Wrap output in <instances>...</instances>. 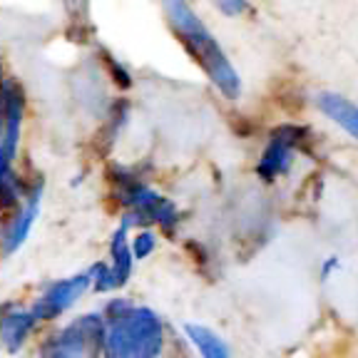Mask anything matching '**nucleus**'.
<instances>
[{"label":"nucleus","instance_id":"nucleus-1","mask_svg":"<svg viewBox=\"0 0 358 358\" xmlns=\"http://www.w3.org/2000/svg\"><path fill=\"white\" fill-rule=\"evenodd\" d=\"M164 15H167L169 25H172L174 35L179 38V43L185 45L187 52L194 57L196 65L207 73V78L219 87L224 97L236 100L241 92L239 75H236L234 65L229 62V57L224 55L222 45L217 43L212 33L207 30V25L196 17V13L192 10L187 3H164Z\"/></svg>","mask_w":358,"mask_h":358},{"label":"nucleus","instance_id":"nucleus-2","mask_svg":"<svg viewBox=\"0 0 358 358\" xmlns=\"http://www.w3.org/2000/svg\"><path fill=\"white\" fill-rule=\"evenodd\" d=\"M107 321L102 346L105 358H157L162 353L164 331L155 311L129 306Z\"/></svg>","mask_w":358,"mask_h":358},{"label":"nucleus","instance_id":"nucleus-3","mask_svg":"<svg viewBox=\"0 0 358 358\" xmlns=\"http://www.w3.org/2000/svg\"><path fill=\"white\" fill-rule=\"evenodd\" d=\"M105 319L97 313H85L70 326L52 334L40 348V358H85L97 356L105 346Z\"/></svg>","mask_w":358,"mask_h":358},{"label":"nucleus","instance_id":"nucleus-4","mask_svg":"<svg viewBox=\"0 0 358 358\" xmlns=\"http://www.w3.org/2000/svg\"><path fill=\"white\" fill-rule=\"evenodd\" d=\"M115 179L120 182V189H117L120 201L129 209V214H127L129 222L159 224L164 231L174 229V224L179 222V212L172 201L164 199V196L157 194V192H152L150 187L142 185L140 179L127 177L124 172H120Z\"/></svg>","mask_w":358,"mask_h":358},{"label":"nucleus","instance_id":"nucleus-5","mask_svg":"<svg viewBox=\"0 0 358 358\" xmlns=\"http://www.w3.org/2000/svg\"><path fill=\"white\" fill-rule=\"evenodd\" d=\"M129 227H132V222L124 217L117 234L112 236V244H110L112 262L110 264L100 262L90 268V279H92V286L97 291H112L127 284L129 274H132V252H129V244H127Z\"/></svg>","mask_w":358,"mask_h":358},{"label":"nucleus","instance_id":"nucleus-6","mask_svg":"<svg viewBox=\"0 0 358 358\" xmlns=\"http://www.w3.org/2000/svg\"><path fill=\"white\" fill-rule=\"evenodd\" d=\"M306 132L303 127L296 124H281L279 129L271 132L266 150H264L262 159L257 164V174L264 179H276L279 174H286L294 159V152L301 150V134Z\"/></svg>","mask_w":358,"mask_h":358},{"label":"nucleus","instance_id":"nucleus-7","mask_svg":"<svg viewBox=\"0 0 358 358\" xmlns=\"http://www.w3.org/2000/svg\"><path fill=\"white\" fill-rule=\"evenodd\" d=\"M92 279H90V271H83V274H75L70 279H62V281H55L45 289L43 296L35 301V306L30 308L33 316L38 321H50L60 313H65L67 308L73 306L80 296H83L85 291L90 289Z\"/></svg>","mask_w":358,"mask_h":358},{"label":"nucleus","instance_id":"nucleus-8","mask_svg":"<svg viewBox=\"0 0 358 358\" xmlns=\"http://www.w3.org/2000/svg\"><path fill=\"white\" fill-rule=\"evenodd\" d=\"M0 115H3V150L8 157H15L22 124V90L10 80L0 83Z\"/></svg>","mask_w":358,"mask_h":358},{"label":"nucleus","instance_id":"nucleus-9","mask_svg":"<svg viewBox=\"0 0 358 358\" xmlns=\"http://www.w3.org/2000/svg\"><path fill=\"white\" fill-rule=\"evenodd\" d=\"M35 324H38V319L33 316V311L8 306L0 313V343L10 353L20 351L22 343L28 341L30 331L35 329Z\"/></svg>","mask_w":358,"mask_h":358},{"label":"nucleus","instance_id":"nucleus-10","mask_svg":"<svg viewBox=\"0 0 358 358\" xmlns=\"http://www.w3.org/2000/svg\"><path fill=\"white\" fill-rule=\"evenodd\" d=\"M40 194H43V189H40V185H38L33 189V194H30L25 209H20V214H17V217L13 219L10 227H8L6 236H3V252L6 254L17 252V249L25 244L30 229H33L35 219H38V214H40Z\"/></svg>","mask_w":358,"mask_h":358},{"label":"nucleus","instance_id":"nucleus-11","mask_svg":"<svg viewBox=\"0 0 358 358\" xmlns=\"http://www.w3.org/2000/svg\"><path fill=\"white\" fill-rule=\"evenodd\" d=\"M319 110L358 140V105H353L351 100H346L341 95L326 92V95L319 97Z\"/></svg>","mask_w":358,"mask_h":358},{"label":"nucleus","instance_id":"nucleus-12","mask_svg":"<svg viewBox=\"0 0 358 358\" xmlns=\"http://www.w3.org/2000/svg\"><path fill=\"white\" fill-rule=\"evenodd\" d=\"M189 341L196 346V351L201 353V358H231L229 346L224 343L222 336H217L212 329L199 324H187L185 326Z\"/></svg>","mask_w":358,"mask_h":358},{"label":"nucleus","instance_id":"nucleus-13","mask_svg":"<svg viewBox=\"0 0 358 358\" xmlns=\"http://www.w3.org/2000/svg\"><path fill=\"white\" fill-rule=\"evenodd\" d=\"M157 239L152 231H140L134 236V241L129 244V252H132V259H147L152 252H155Z\"/></svg>","mask_w":358,"mask_h":358},{"label":"nucleus","instance_id":"nucleus-14","mask_svg":"<svg viewBox=\"0 0 358 358\" xmlns=\"http://www.w3.org/2000/svg\"><path fill=\"white\" fill-rule=\"evenodd\" d=\"M15 201H17V189H15V182H13V177L0 179V212L10 209Z\"/></svg>","mask_w":358,"mask_h":358},{"label":"nucleus","instance_id":"nucleus-15","mask_svg":"<svg viewBox=\"0 0 358 358\" xmlns=\"http://www.w3.org/2000/svg\"><path fill=\"white\" fill-rule=\"evenodd\" d=\"M217 8L222 13H227V15H239L241 10H246V3H241V0H222V3H217Z\"/></svg>","mask_w":358,"mask_h":358},{"label":"nucleus","instance_id":"nucleus-16","mask_svg":"<svg viewBox=\"0 0 358 358\" xmlns=\"http://www.w3.org/2000/svg\"><path fill=\"white\" fill-rule=\"evenodd\" d=\"M13 177L10 174V157H8V152L3 150V145H0V179H8Z\"/></svg>","mask_w":358,"mask_h":358},{"label":"nucleus","instance_id":"nucleus-17","mask_svg":"<svg viewBox=\"0 0 358 358\" xmlns=\"http://www.w3.org/2000/svg\"><path fill=\"white\" fill-rule=\"evenodd\" d=\"M334 266H338V259H331V262H326V266H324V279L329 276V271H331Z\"/></svg>","mask_w":358,"mask_h":358}]
</instances>
